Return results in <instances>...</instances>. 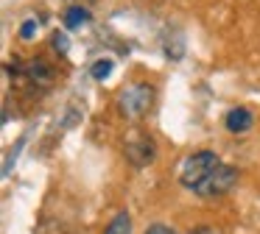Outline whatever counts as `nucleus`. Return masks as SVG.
Wrapping results in <instances>:
<instances>
[{"label":"nucleus","instance_id":"obj_5","mask_svg":"<svg viewBox=\"0 0 260 234\" xmlns=\"http://www.w3.org/2000/svg\"><path fill=\"white\" fill-rule=\"evenodd\" d=\"M224 126H226V131H232V134L249 131V128H252V111L243 109V106L230 109V111H226V117H224Z\"/></svg>","mask_w":260,"mask_h":234},{"label":"nucleus","instance_id":"obj_10","mask_svg":"<svg viewBox=\"0 0 260 234\" xmlns=\"http://www.w3.org/2000/svg\"><path fill=\"white\" fill-rule=\"evenodd\" d=\"M34 33H37V22H34V20H25L23 28H20V36H23V39H31Z\"/></svg>","mask_w":260,"mask_h":234},{"label":"nucleus","instance_id":"obj_8","mask_svg":"<svg viewBox=\"0 0 260 234\" xmlns=\"http://www.w3.org/2000/svg\"><path fill=\"white\" fill-rule=\"evenodd\" d=\"M112 59H98L95 64H92V78L95 81H107L109 75H112Z\"/></svg>","mask_w":260,"mask_h":234},{"label":"nucleus","instance_id":"obj_11","mask_svg":"<svg viewBox=\"0 0 260 234\" xmlns=\"http://www.w3.org/2000/svg\"><path fill=\"white\" fill-rule=\"evenodd\" d=\"M53 48H56L59 53H68V39H64L62 33H56V36H53Z\"/></svg>","mask_w":260,"mask_h":234},{"label":"nucleus","instance_id":"obj_2","mask_svg":"<svg viewBox=\"0 0 260 234\" xmlns=\"http://www.w3.org/2000/svg\"><path fill=\"white\" fill-rule=\"evenodd\" d=\"M235 184H238V170L232 165H224V162H221L218 167L210 170V176L204 178V181H199L196 187H193V192H196L199 198H221V195H226Z\"/></svg>","mask_w":260,"mask_h":234},{"label":"nucleus","instance_id":"obj_4","mask_svg":"<svg viewBox=\"0 0 260 234\" xmlns=\"http://www.w3.org/2000/svg\"><path fill=\"white\" fill-rule=\"evenodd\" d=\"M126 156H129L132 165L143 167V165H151V162H154V156H157V148H154L151 139L143 137V139H135V142L126 145Z\"/></svg>","mask_w":260,"mask_h":234},{"label":"nucleus","instance_id":"obj_9","mask_svg":"<svg viewBox=\"0 0 260 234\" xmlns=\"http://www.w3.org/2000/svg\"><path fill=\"white\" fill-rule=\"evenodd\" d=\"M146 234H176L171 226H165V223H151V226L146 228Z\"/></svg>","mask_w":260,"mask_h":234},{"label":"nucleus","instance_id":"obj_1","mask_svg":"<svg viewBox=\"0 0 260 234\" xmlns=\"http://www.w3.org/2000/svg\"><path fill=\"white\" fill-rule=\"evenodd\" d=\"M218 165H221V159H218V153H213V150H196V153H190L185 162H182V170H179L182 187L193 189L199 181H204V178L210 176L213 167H218Z\"/></svg>","mask_w":260,"mask_h":234},{"label":"nucleus","instance_id":"obj_3","mask_svg":"<svg viewBox=\"0 0 260 234\" xmlns=\"http://www.w3.org/2000/svg\"><path fill=\"white\" fill-rule=\"evenodd\" d=\"M151 100H154V87L151 84H132V87H126L123 92H120L118 106H120V111H123L126 117L137 120V117H143L148 109H151Z\"/></svg>","mask_w":260,"mask_h":234},{"label":"nucleus","instance_id":"obj_6","mask_svg":"<svg viewBox=\"0 0 260 234\" xmlns=\"http://www.w3.org/2000/svg\"><path fill=\"white\" fill-rule=\"evenodd\" d=\"M90 22V11L81 9V6H70L68 11H64V28L68 31H76V28L87 25Z\"/></svg>","mask_w":260,"mask_h":234},{"label":"nucleus","instance_id":"obj_7","mask_svg":"<svg viewBox=\"0 0 260 234\" xmlns=\"http://www.w3.org/2000/svg\"><path fill=\"white\" fill-rule=\"evenodd\" d=\"M104 234H132V215L126 209H120L118 215L109 220V226L104 228Z\"/></svg>","mask_w":260,"mask_h":234},{"label":"nucleus","instance_id":"obj_12","mask_svg":"<svg viewBox=\"0 0 260 234\" xmlns=\"http://www.w3.org/2000/svg\"><path fill=\"white\" fill-rule=\"evenodd\" d=\"M193 234H210V228H196Z\"/></svg>","mask_w":260,"mask_h":234}]
</instances>
